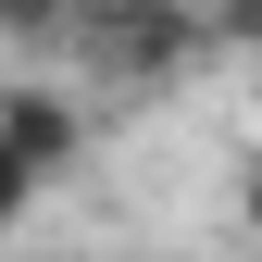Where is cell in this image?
Returning a JSON list of instances; mask_svg holds the SVG:
<instances>
[{
    "mask_svg": "<svg viewBox=\"0 0 262 262\" xmlns=\"http://www.w3.org/2000/svg\"><path fill=\"white\" fill-rule=\"evenodd\" d=\"M237 225H250V237H262V138L237 150Z\"/></svg>",
    "mask_w": 262,
    "mask_h": 262,
    "instance_id": "cell-6",
    "label": "cell"
},
{
    "mask_svg": "<svg viewBox=\"0 0 262 262\" xmlns=\"http://www.w3.org/2000/svg\"><path fill=\"white\" fill-rule=\"evenodd\" d=\"M38 200H50V175H38L13 138H0V237H25V225H38Z\"/></svg>",
    "mask_w": 262,
    "mask_h": 262,
    "instance_id": "cell-4",
    "label": "cell"
},
{
    "mask_svg": "<svg viewBox=\"0 0 262 262\" xmlns=\"http://www.w3.org/2000/svg\"><path fill=\"white\" fill-rule=\"evenodd\" d=\"M125 262H150V250H125Z\"/></svg>",
    "mask_w": 262,
    "mask_h": 262,
    "instance_id": "cell-7",
    "label": "cell"
},
{
    "mask_svg": "<svg viewBox=\"0 0 262 262\" xmlns=\"http://www.w3.org/2000/svg\"><path fill=\"white\" fill-rule=\"evenodd\" d=\"M212 50H237V62H262V0H212Z\"/></svg>",
    "mask_w": 262,
    "mask_h": 262,
    "instance_id": "cell-5",
    "label": "cell"
},
{
    "mask_svg": "<svg viewBox=\"0 0 262 262\" xmlns=\"http://www.w3.org/2000/svg\"><path fill=\"white\" fill-rule=\"evenodd\" d=\"M75 62L100 88H175L212 62V0H88Z\"/></svg>",
    "mask_w": 262,
    "mask_h": 262,
    "instance_id": "cell-1",
    "label": "cell"
},
{
    "mask_svg": "<svg viewBox=\"0 0 262 262\" xmlns=\"http://www.w3.org/2000/svg\"><path fill=\"white\" fill-rule=\"evenodd\" d=\"M75 25H88V0H0V50L13 62H75Z\"/></svg>",
    "mask_w": 262,
    "mask_h": 262,
    "instance_id": "cell-3",
    "label": "cell"
},
{
    "mask_svg": "<svg viewBox=\"0 0 262 262\" xmlns=\"http://www.w3.org/2000/svg\"><path fill=\"white\" fill-rule=\"evenodd\" d=\"M0 138H13V150L62 187V175L88 162V138H100V125H88V100L62 88V62H13V75H0Z\"/></svg>",
    "mask_w": 262,
    "mask_h": 262,
    "instance_id": "cell-2",
    "label": "cell"
}]
</instances>
